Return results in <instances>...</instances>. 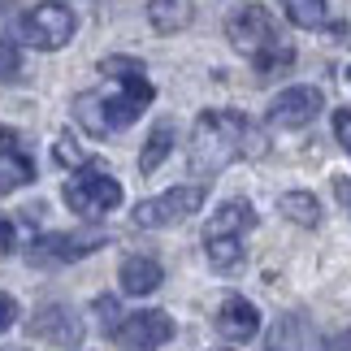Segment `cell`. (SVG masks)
I'll list each match as a JSON object with an SVG mask.
<instances>
[{"label": "cell", "mask_w": 351, "mask_h": 351, "mask_svg": "<svg viewBox=\"0 0 351 351\" xmlns=\"http://www.w3.org/2000/svg\"><path fill=\"white\" fill-rule=\"evenodd\" d=\"M252 139V121L234 109H204L195 117L191 130V169L199 173H217L234 156H243V147Z\"/></svg>", "instance_id": "1"}, {"label": "cell", "mask_w": 351, "mask_h": 351, "mask_svg": "<svg viewBox=\"0 0 351 351\" xmlns=\"http://www.w3.org/2000/svg\"><path fill=\"white\" fill-rule=\"evenodd\" d=\"M156 87L147 83L143 74L134 78H121V91L117 96H78V121L91 130V134H113V130H126L134 117H139L147 104H152Z\"/></svg>", "instance_id": "2"}, {"label": "cell", "mask_w": 351, "mask_h": 351, "mask_svg": "<svg viewBox=\"0 0 351 351\" xmlns=\"http://www.w3.org/2000/svg\"><path fill=\"white\" fill-rule=\"evenodd\" d=\"M61 199L70 204V213H78V217H104V213H113L121 204V182L113 178V173L87 165V169H78L74 178L65 182Z\"/></svg>", "instance_id": "3"}, {"label": "cell", "mask_w": 351, "mask_h": 351, "mask_svg": "<svg viewBox=\"0 0 351 351\" xmlns=\"http://www.w3.org/2000/svg\"><path fill=\"white\" fill-rule=\"evenodd\" d=\"M199 204H204V186L199 182H182V186H169L165 195H152L143 204H134L130 221L139 230H160V226H178L186 217H195Z\"/></svg>", "instance_id": "4"}, {"label": "cell", "mask_w": 351, "mask_h": 351, "mask_svg": "<svg viewBox=\"0 0 351 351\" xmlns=\"http://www.w3.org/2000/svg\"><path fill=\"white\" fill-rule=\"evenodd\" d=\"M74 31H78V22H74V13L65 5H35V9L22 13V39L31 48L57 52V48H65L74 39Z\"/></svg>", "instance_id": "5"}, {"label": "cell", "mask_w": 351, "mask_h": 351, "mask_svg": "<svg viewBox=\"0 0 351 351\" xmlns=\"http://www.w3.org/2000/svg\"><path fill=\"white\" fill-rule=\"evenodd\" d=\"M109 339L121 347V351H160L169 339H173V321L169 313H156V308H143V313H130L121 317Z\"/></svg>", "instance_id": "6"}, {"label": "cell", "mask_w": 351, "mask_h": 351, "mask_svg": "<svg viewBox=\"0 0 351 351\" xmlns=\"http://www.w3.org/2000/svg\"><path fill=\"white\" fill-rule=\"evenodd\" d=\"M109 234L104 230H74V234H44L39 243H31V265H70L83 256L100 252Z\"/></svg>", "instance_id": "7"}, {"label": "cell", "mask_w": 351, "mask_h": 351, "mask_svg": "<svg viewBox=\"0 0 351 351\" xmlns=\"http://www.w3.org/2000/svg\"><path fill=\"white\" fill-rule=\"evenodd\" d=\"M31 334L52 343V347H78L83 343V317L70 304H44L31 317Z\"/></svg>", "instance_id": "8"}, {"label": "cell", "mask_w": 351, "mask_h": 351, "mask_svg": "<svg viewBox=\"0 0 351 351\" xmlns=\"http://www.w3.org/2000/svg\"><path fill=\"white\" fill-rule=\"evenodd\" d=\"M321 91L317 87H287L278 91L274 104H269V126H282V130H295L304 126V121H313L321 113Z\"/></svg>", "instance_id": "9"}, {"label": "cell", "mask_w": 351, "mask_h": 351, "mask_svg": "<svg viewBox=\"0 0 351 351\" xmlns=\"http://www.w3.org/2000/svg\"><path fill=\"white\" fill-rule=\"evenodd\" d=\"M226 31H230V44L239 52H247L256 57L265 44H274V18H269L265 5H243L230 22H226Z\"/></svg>", "instance_id": "10"}, {"label": "cell", "mask_w": 351, "mask_h": 351, "mask_svg": "<svg viewBox=\"0 0 351 351\" xmlns=\"http://www.w3.org/2000/svg\"><path fill=\"white\" fill-rule=\"evenodd\" d=\"M26 182H35V165H31V156L22 152L18 134H13L9 126H0V195L18 191V186H26Z\"/></svg>", "instance_id": "11"}, {"label": "cell", "mask_w": 351, "mask_h": 351, "mask_svg": "<svg viewBox=\"0 0 351 351\" xmlns=\"http://www.w3.org/2000/svg\"><path fill=\"white\" fill-rule=\"evenodd\" d=\"M217 330H221V339H230V343H247L261 334V313H256V304H247L243 295H230V300H221L217 308Z\"/></svg>", "instance_id": "12"}, {"label": "cell", "mask_w": 351, "mask_h": 351, "mask_svg": "<svg viewBox=\"0 0 351 351\" xmlns=\"http://www.w3.org/2000/svg\"><path fill=\"white\" fill-rule=\"evenodd\" d=\"M160 278H165V269H160V261H152V256H126L117 269V282L126 295H152L160 287Z\"/></svg>", "instance_id": "13"}, {"label": "cell", "mask_w": 351, "mask_h": 351, "mask_svg": "<svg viewBox=\"0 0 351 351\" xmlns=\"http://www.w3.org/2000/svg\"><path fill=\"white\" fill-rule=\"evenodd\" d=\"M252 226H256V208L247 204V199H230V204H221L217 213H213L204 239H243Z\"/></svg>", "instance_id": "14"}, {"label": "cell", "mask_w": 351, "mask_h": 351, "mask_svg": "<svg viewBox=\"0 0 351 351\" xmlns=\"http://www.w3.org/2000/svg\"><path fill=\"white\" fill-rule=\"evenodd\" d=\"M265 351H313V330H308L304 317H282L274 330H269Z\"/></svg>", "instance_id": "15"}, {"label": "cell", "mask_w": 351, "mask_h": 351, "mask_svg": "<svg viewBox=\"0 0 351 351\" xmlns=\"http://www.w3.org/2000/svg\"><path fill=\"white\" fill-rule=\"evenodd\" d=\"M147 22L160 35H173L191 22V0H147Z\"/></svg>", "instance_id": "16"}, {"label": "cell", "mask_w": 351, "mask_h": 351, "mask_svg": "<svg viewBox=\"0 0 351 351\" xmlns=\"http://www.w3.org/2000/svg\"><path fill=\"white\" fill-rule=\"evenodd\" d=\"M278 208H282V217H287V221L304 226V230H317V226H321V204H317L313 191H287V195L278 199Z\"/></svg>", "instance_id": "17"}, {"label": "cell", "mask_w": 351, "mask_h": 351, "mask_svg": "<svg viewBox=\"0 0 351 351\" xmlns=\"http://www.w3.org/2000/svg\"><path fill=\"white\" fill-rule=\"evenodd\" d=\"M173 152V121H160V126H152V134H147L143 152H139V169L143 173H156L160 165H165V156Z\"/></svg>", "instance_id": "18"}, {"label": "cell", "mask_w": 351, "mask_h": 351, "mask_svg": "<svg viewBox=\"0 0 351 351\" xmlns=\"http://www.w3.org/2000/svg\"><path fill=\"white\" fill-rule=\"evenodd\" d=\"M213 274H243V239H204Z\"/></svg>", "instance_id": "19"}, {"label": "cell", "mask_w": 351, "mask_h": 351, "mask_svg": "<svg viewBox=\"0 0 351 351\" xmlns=\"http://www.w3.org/2000/svg\"><path fill=\"white\" fill-rule=\"evenodd\" d=\"M282 13L300 26V31H321L330 22V5L326 0H282Z\"/></svg>", "instance_id": "20"}, {"label": "cell", "mask_w": 351, "mask_h": 351, "mask_svg": "<svg viewBox=\"0 0 351 351\" xmlns=\"http://www.w3.org/2000/svg\"><path fill=\"white\" fill-rule=\"evenodd\" d=\"M52 156H57V165H65V169H87V152L78 147L74 134H57V143H52Z\"/></svg>", "instance_id": "21"}, {"label": "cell", "mask_w": 351, "mask_h": 351, "mask_svg": "<svg viewBox=\"0 0 351 351\" xmlns=\"http://www.w3.org/2000/svg\"><path fill=\"white\" fill-rule=\"evenodd\" d=\"M282 65H291V48L287 44H269V48L256 52V70L261 74H274V70H282Z\"/></svg>", "instance_id": "22"}, {"label": "cell", "mask_w": 351, "mask_h": 351, "mask_svg": "<svg viewBox=\"0 0 351 351\" xmlns=\"http://www.w3.org/2000/svg\"><path fill=\"white\" fill-rule=\"evenodd\" d=\"M22 70V52L9 44V39H0V83H5V78H13Z\"/></svg>", "instance_id": "23"}, {"label": "cell", "mask_w": 351, "mask_h": 351, "mask_svg": "<svg viewBox=\"0 0 351 351\" xmlns=\"http://www.w3.org/2000/svg\"><path fill=\"white\" fill-rule=\"evenodd\" d=\"M100 70H104V74H121V78H134V74H143V65L134 61V57H104V61H100Z\"/></svg>", "instance_id": "24"}, {"label": "cell", "mask_w": 351, "mask_h": 351, "mask_svg": "<svg viewBox=\"0 0 351 351\" xmlns=\"http://www.w3.org/2000/svg\"><path fill=\"white\" fill-rule=\"evenodd\" d=\"M334 139L351 152V109H334Z\"/></svg>", "instance_id": "25"}, {"label": "cell", "mask_w": 351, "mask_h": 351, "mask_svg": "<svg viewBox=\"0 0 351 351\" xmlns=\"http://www.w3.org/2000/svg\"><path fill=\"white\" fill-rule=\"evenodd\" d=\"M18 326V300L13 295H0V334Z\"/></svg>", "instance_id": "26"}, {"label": "cell", "mask_w": 351, "mask_h": 351, "mask_svg": "<svg viewBox=\"0 0 351 351\" xmlns=\"http://www.w3.org/2000/svg\"><path fill=\"white\" fill-rule=\"evenodd\" d=\"M13 247H18V230H13L9 217H0V256H9Z\"/></svg>", "instance_id": "27"}, {"label": "cell", "mask_w": 351, "mask_h": 351, "mask_svg": "<svg viewBox=\"0 0 351 351\" xmlns=\"http://www.w3.org/2000/svg\"><path fill=\"white\" fill-rule=\"evenodd\" d=\"M334 195H339V204L351 213V178H334Z\"/></svg>", "instance_id": "28"}, {"label": "cell", "mask_w": 351, "mask_h": 351, "mask_svg": "<svg viewBox=\"0 0 351 351\" xmlns=\"http://www.w3.org/2000/svg\"><path fill=\"white\" fill-rule=\"evenodd\" d=\"M347 78H351V65H347Z\"/></svg>", "instance_id": "29"}]
</instances>
